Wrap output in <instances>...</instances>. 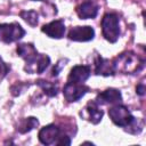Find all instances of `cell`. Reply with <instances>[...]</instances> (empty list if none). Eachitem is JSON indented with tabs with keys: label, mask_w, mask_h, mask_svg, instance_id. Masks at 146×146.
I'll use <instances>...</instances> for the list:
<instances>
[{
	"label": "cell",
	"mask_w": 146,
	"mask_h": 146,
	"mask_svg": "<svg viewBox=\"0 0 146 146\" xmlns=\"http://www.w3.org/2000/svg\"><path fill=\"white\" fill-rule=\"evenodd\" d=\"M16 51L26 62L24 70L30 74L42 73L50 64V58L47 55L39 54L32 43H19Z\"/></svg>",
	"instance_id": "cell-1"
},
{
	"label": "cell",
	"mask_w": 146,
	"mask_h": 146,
	"mask_svg": "<svg viewBox=\"0 0 146 146\" xmlns=\"http://www.w3.org/2000/svg\"><path fill=\"white\" fill-rule=\"evenodd\" d=\"M115 72H122L125 74H132L136 72H139L144 66V60H141L136 54L131 51L122 52L114 60H113Z\"/></svg>",
	"instance_id": "cell-2"
},
{
	"label": "cell",
	"mask_w": 146,
	"mask_h": 146,
	"mask_svg": "<svg viewBox=\"0 0 146 146\" xmlns=\"http://www.w3.org/2000/svg\"><path fill=\"white\" fill-rule=\"evenodd\" d=\"M102 32L103 36L114 43L117 41L120 36V24H119V16L115 14H106L102 19Z\"/></svg>",
	"instance_id": "cell-3"
},
{
	"label": "cell",
	"mask_w": 146,
	"mask_h": 146,
	"mask_svg": "<svg viewBox=\"0 0 146 146\" xmlns=\"http://www.w3.org/2000/svg\"><path fill=\"white\" fill-rule=\"evenodd\" d=\"M24 34H25V31L18 23L0 24V42L11 43L22 39Z\"/></svg>",
	"instance_id": "cell-4"
},
{
	"label": "cell",
	"mask_w": 146,
	"mask_h": 146,
	"mask_svg": "<svg viewBox=\"0 0 146 146\" xmlns=\"http://www.w3.org/2000/svg\"><path fill=\"white\" fill-rule=\"evenodd\" d=\"M108 115L114 124L122 128H125L127 125H129L133 120V116L130 113V111L121 104H115L114 106H112L108 110Z\"/></svg>",
	"instance_id": "cell-5"
},
{
	"label": "cell",
	"mask_w": 146,
	"mask_h": 146,
	"mask_svg": "<svg viewBox=\"0 0 146 146\" xmlns=\"http://www.w3.org/2000/svg\"><path fill=\"white\" fill-rule=\"evenodd\" d=\"M88 91H89V88L82 83L67 82L64 86L63 95L67 102L73 103V102H78L80 98H82Z\"/></svg>",
	"instance_id": "cell-6"
},
{
	"label": "cell",
	"mask_w": 146,
	"mask_h": 146,
	"mask_svg": "<svg viewBox=\"0 0 146 146\" xmlns=\"http://www.w3.org/2000/svg\"><path fill=\"white\" fill-rule=\"evenodd\" d=\"M59 136H60V130L55 124H48V125L41 128V130L39 131V135H38L40 143L43 145L56 144Z\"/></svg>",
	"instance_id": "cell-7"
},
{
	"label": "cell",
	"mask_w": 146,
	"mask_h": 146,
	"mask_svg": "<svg viewBox=\"0 0 146 146\" xmlns=\"http://www.w3.org/2000/svg\"><path fill=\"white\" fill-rule=\"evenodd\" d=\"M95 36V30L91 26H75L68 32V39L73 41L86 42L92 40Z\"/></svg>",
	"instance_id": "cell-8"
},
{
	"label": "cell",
	"mask_w": 146,
	"mask_h": 146,
	"mask_svg": "<svg viewBox=\"0 0 146 146\" xmlns=\"http://www.w3.org/2000/svg\"><path fill=\"white\" fill-rule=\"evenodd\" d=\"M103 111L100 110L99 105L94 100V102H89L86 107L80 112V115L82 117H84L86 120L90 121L94 124H97L102 121L103 119Z\"/></svg>",
	"instance_id": "cell-9"
},
{
	"label": "cell",
	"mask_w": 146,
	"mask_h": 146,
	"mask_svg": "<svg viewBox=\"0 0 146 146\" xmlns=\"http://www.w3.org/2000/svg\"><path fill=\"white\" fill-rule=\"evenodd\" d=\"M95 102L98 104V105H106V104H121L122 102V95L120 92V90L117 89H113V88H110V89H106L105 91L100 92L97 95Z\"/></svg>",
	"instance_id": "cell-10"
},
{
	"label": "cell",
	"mask_w": 146,
	"mask_h": 146,
	"mask_svg": "<svg viewBox=\"0 0 146 146\" xmlns=\"http://www.w3.org/2000/svg\"><path fill=\"white\" fill-rule=\"evenodd\" d=\"M41 31L46 33L49 38L52 39H60L65 34V24L60 19L52 21L41 27Z\"/></svg>",
	"instance_id": "cell-11"
},
{
	"label": "cell",
	"mask_w": 146,
	"mask_h": 146,
	"mask_svg": "<svg viewBox=\"0 0 146 146\" xmlns=\"http://www.w3.org/2000/svg\"><path fill=\"white\" fill-rule=\"evenodd\" d=\"M95 73L98 75H113L115 73V67L113 64V60L103 58L102 56H97L95 60Z\"/></svg>",
	"instance_id": "cell-12"
},
{
	"label": "cell",
	"mask_w": 146,
	"mask_h": 146,
	"mask_svg": "<svg viewBox=\"0 0 146 146\" xmlns=\"http://www.w3.org/2000/svg\"><path fill=\"white\" fill-rule=\"evenodd\" d=\"M90 75V67L87 65H75L70 74H68V82L73 83H83Z\"/></svg>",
	"instance_id": "cell-13"
},
{
	"label": "cell",
	"mask_w": 146,
	"mask_h": 146,
	"mask_svg": "<svg viewBox=\"0 0 146 146\" xmlns=\"http://www.w3.org/2000/svg\"><path fill=\"white\" fill-rule=\"evenodd\" d=\"M75 11L81 19L95 18L98 14V6L92 1H84L76 7Z\"/></svg>",
	"instance_id": "cell-14"
},
{
	"label": "cell",
	"mask_w": 146,
	"mask_h": 146,
	"mask_svg": "<svg viewBox=\"0 0 146 146\" xmlns=\"http://www.w3.org/2000/svg\"><path fill=\"white\" fill-rule=\"evenodd\" d=\"M39 125V121L36 117L34 116H30V117H25V119H22L17 125V130L21 132V133H26L29 131H31L32 129L36 128Z\"/></svg>",
	"instance_id": "cell-15"
},
{
	"label": "cell",
	"mask_w": 146,
	"mask_h": 146,
	"mask_svg": "<svg viewBox=\"0 0 146 146\" xmlns=\"http://www.w3.org/2000/svg\"><path fill=\"white\" fill-rule=\"evenodd\" d=\"M36 84L49 97H54L58 92V87L55 83H52V82H49V81H46V80H38L36 81Z\"/></svg>",
	"instance_id": "cell-16"
},
{
	"label": "cell",
	"mask_w": 146,
	"mask_h": 146,
	"mask_svg": "<svg viewBox=\"0 0 146 146\" xmlns=\"http://www.w3.org/2000/svg\"><path fill=\"white\" fill-rule=\"evenodd\" d=\"M19 16H21L29 25H31L32 27H34V26L38 25L39 18H38V13H36L35 10H23V11H21Z\"/></svg>",
	"instance_id": "cell-17"
},
{
	"label": "cell",
	"mask_w": 146,
	"mask_h": 146,
	"mask_svg": "<svg viewBox=\"0 0 146 146\" xmlns=\"http://www.w3.org/2000/svg\"><path fill=\"white\" fill-rule=\"evenodd\" d=\"M9 71H10V66H9L8 64H6V63L2 60V58L0 57V76H1V78L6 76Z\"/></svg>",
	"instance_id": "cell-18"
},
{
	"label": "cell",
	"mask_w": 146,
	"mask_h": 146,
	"mask_svg": "<svg viewBox=\"0 0 146 146\" xmlns=\"http://www.w3.org/2000/svg\"><path fill=\"white\" fill-rule=\"evenodd\" d=\"M64 60L62 59V60H59L55 66H54V68H52V71H51V75L52 76H57L58 74H59V72L62 71V68L65 66V64H62Z\"/></svg>",
	"instance_id": "cell-19"
},
{
	"label": "cell",
	"mask_w": 146,
	"mask_h": 146,
	"mask_svg": "<svg viewBox=\"0 0 146 146\" xmlns=\"http://www.w3.org/2000/svg\"><path fill=\"white\" fill-rule=\"evenodd\" d=\"M56 144H57V145H70V144H71V139H70V137L66 136V135H60V136L58 137Z\"/></svg>",
	"instance_id": "cell-20"
},
{
	"label": "cell",
	"mask_w": 146,
	"mask_h": 146,
	"mask_svg": "<svg viewBox=\"0 0 146 146\" xmlns=\"http://www.w3.org/2000/svg\"><path fill=\"white\" fill-rule=\"evenodd\" d=\"M136 92H137L139 96H144V94H145V86H144L143 83L138 84L137 88H136Z\"/></svg>",
	"instance_id": "cell-21"
},
{
	"label": "cell",
	"mask_w": 146,
	"mask_h": 146,
	"mask_svg": "<svg viewBox=\"0 0 146 146\" xmlns=\"http://www.w3.org/2000/svg\"><path fill=\"white\" fill-rule=\"evenodd\" d=\"M39 1H43V0H39Z\"/></svg>",
	"instance_id": "cell-22"
}]
</instances>
